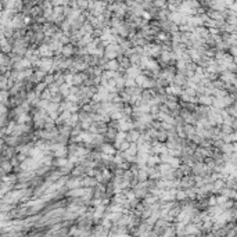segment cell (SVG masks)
<instances>
[{"mask_svg":"<svg viewBox=\"0 0 237 237\" xmlns=\"http://www.w3.org/2000/svg\"><path fill=\"white\" fill-rule=\"evenodd\" d=\"M140 74H143L141 72V68L139 65H132L129 67V68L125 71V78H132V79H136Z\"/></svg>","mask_w":237,"mask_h":237,"instance_id":"1","label":"cell"},{"mask_svg":"<svg viewBox=\"0 0 237 237\" xmlns=\"http://www.w3.org/2000/svg\"><path fill=\"white\" fill-rule=\"evenodd\" d=\"M100 151H101L103 154H107V155H111V157H115L118 154V150L115 148V146H112V144H108V143H104L100 147Z\"/></svg>","mask_w":237,"mask_h":237,"instance_id":"2","label":"cell"},{"mask_svg":"<svg viewBox=\"0 0 237 237\" xmlns=\"http://www.w3.org/2000/svg\"><path fill=\"white\" fill-rule=\"evenodd\" d=\"M197 97H198V104L204 105V107H212L213 100H215L213 96H207V94H201V96H197Z\"/></svg>","mask_w":237,"mask_h":237,"instance_id":"3","label":"cell"},{"mask_svg":"<svg viewBox=\"0 0 237 237\" xmlns=\"http://www.w3.org/2000/svg\"><path fill=\"white\" fill-rule=\"evenodd\" d=\"M187 81H189V79H187V76L186 75H183V74H179V72H177L176 75H175V79H173V85H177V86H186L187 85Z\"/></svg>","mask_w":237,"mask_h":237,"instance_id":"4","label":"cell"},{"mask_svg":"<svg viewBox=\"0 0 237 237\" xmlns=\"http://www.w3.org/2000/svg\"><path fill=\"white\" fill-rule=\"evenodd\" d=\"M97 184H99V182H97L96 177L86 176V175L83 176V187H89V189H93V187H96Z\"/></svg>","mask_w":237,"mask_h":237,"instance_id":"5","label":"cell"},{"mask_svg":"<svg viewBox=\"0 0 237 237\" xmlns=\"http://www.w3.org/2000/svg\"><path fill=\"white\" fill-rule=\"evenodd\" d=\"M76 53V50H75V47H74V45H67V46H64L63 47V51H61V54H63V57L64 58H71V56L72 54H75Z\"/></svg>","mask_w":237,"mask_h":237,"instance_id":"6","label":"cell"},{"mask_svg":"<svg viewBox=\"0 0 237 237\" xmlns=\"http://www.w3.org/2000/svg\"><path fill=\"white\" fill-rule=\"evenodd\" d=\"M140 136H141V133L139 132L137 129H133V130H130V132H128V139H126V140L129 141V143H137Z\"/></svg>","mask_w":237,"mask_h":237,"instance_id":"7","label":"cell"},{"mask_svg":"<svg viewBox=\"0 0 237 237\" xmlns=\"http://www.w3.org/2000/svg\"><path fill=\"white\" fill-rule=\"evenodd\" d=\"M183 129H184V133H186V136H187V139H191L194 135H197V130H195V126H193V125H190V123H184V126H183Z\"/></svg>","mask_w":237,"mask_h":237,"instance_id":"8","label":"cell"},{"mask_svg":"<svg viewBox=\"0 0 237 237\" xmlns=\"http://www.w3.org/2000/svg\"><path fill=\"white\" fill-rule=\"evenodd\" d=\"M103 69L104 71H118L119 69V63H118V60H111L105 64V67Z\"/></svg>","mask_w":237,"mask_h":237,"instance_id":"9","label":"cell"},{"mask_svg":"<svg viewBox=\"0 0 237 237\" xmlns=\"http://www.w3.org/2000/svg\"><path fill=\"white\" fill-rule=\"evenodd\" d=\"M159 164H162V162H161V157L157 155V154L150 155V158H148V161H147V166H158Z\"/></svg>","mask_w":237,"mask_h":237,"instance_id":"10","label":"cell"},{"mask_svg":"<svg viewBox=\"0 0 237 237\" xmlns=\"http://www.w3.org/2000/svg\"><path fill=\"white\" fill-rule=\"evenodd\" d=\"M86 191H87L86 187H81V189H74V190H71L68 194L72 195V197H83V195L86 194Z\"/></svg>","mask_w":237,"mask_h":237,"instance_id":"11","label":"cell"},{"mask_svg":"<svg viewBox=\"0 0 237 237\" xmlns=\"http://www.w3.org/2000/svg\"><path fill=\"white\" fill-rule=\"evenodd\" d=\"M136 177L139 179V182H147V180L150 179L148 172H147V168H146V169H139V173L136 175Z\"/></svg>","mask_w":237,"mask_h":237,"instance_id":"12","label":"cell"},{"mask_svg":"<svg viewBox=\"0 0 237 237\" xmlns=\"http://www.w3.org/2000/svg\"><path fill=\"white\" fill-rule=\"evenodd\" d=\"M71 87L72 86H69L68 83H64V85H61V86H60V93L63 94L64 99H67V97L71 94Z\"/></svg>","mask_w":237,"mask_h":237,"instance_id":"13","label":"cell"},{"mask_svg":"<svg viewBox=\"0 0 237 237\" xmlns=\"http://www.w3.org/2000/svg\"><path fill=\"white\" fill-rule=\"evenodd\" d=\"M69 164V159L68 158H57V159H54V164H53V166H58V168H64V166H67Z\"/></svg>","mask_w":237,"mask_h":237,"instance_id":"14","label":"cell"},{"mask_svg":"<svg viewBox=\"0 0 237 237\" xmlns=\"http://www.w3.org/2000/svg\"><path fill=\"white\" fill-rule=\"evenodd\" d=\"M158 171L161 172L162 176H164V175H166V173H169V172L173 171V168H172L169 164H159V165H158Z\"/></svg>","mask_w":237,"mask_h":237,"instance_id":"15","label":"cell"},{"mask_svg":"<svg viewBox=\"0 0 237 237\" xmlns=\"http://www.w3.org/2000/svg\"><path fill=\"white\" fill-rule=\"evenodd\" d=\"M158 42H161V43H166V42H169V39H171V36L168 35L166 32H164V31H161V32L157 35V38H155Z\"/></svg>","mask_w":237,"mask_h":237,"instance_id":"16","label":"cell"},{"mask_svg":"<svg viewBox=\"0 0 237 237\" xmlns=\"http://www.w3.org/2000/svg\"><path fill=\"white\" fill-rule=\"evenodd\" d=\"M11 169H13V165H11V162H10V159H4L3 166H2V173L6 175V172H11Z\"/></svg>","mask_w":237,"mask_h":237,"instance_id":"17","label":"cell"},{"mask_svg":"<svg viewBox=\"0 0 237 237\" xmlns=\"http://www.w3.org/2000/svg\"><path fill=\"white\" fill-rule=\"evenodd\" d=\"M223 187H225V182H223L222 179H218L215 183H213V190H212V191H221V193H222Z\"/></svg>","mask_w":237,"mask_h":237,"instance_id":"18","label":"cell"},{"mask_svg":"<svg viewBox=\"0 0 237 237\" xmlns=\"http://www.w3.org/2000/svg\"><path fill=\"white\" fill-rule=\"evenodd\" d=\"M58 110H60V104H57V103H50L47 107V114H51V112H58Z\"/></svg>","mask_w":237,"mask_h":237,"instance_id":"19","label":"cell"},{"mask_svg":"<svg viewBox=\"0 0 237 237\" xmlns=\"http://www.w3.org/2000/svg\"><path fill=\"white\" fill-rule=\"evenodd\" d=\"M47 85H46L45 83V82H40V83H38V85H36V87H35V92H36V93H38V94H39V96H40V94H42L43 93V92H45V90L46 89H47Z\"/></svg>","mask_w":237,"mask_h":237,"instance_id":"20","label":"cell"},{"mask_svg":"<svg viewBox=\"0 0 237 237\" xmlns=\"http://www.w3.org/2000/svg\"><path fill=\"white\" fill-rule=\"evenodd\" d=\"M147 79H148V78H147L146 75H144V74H140V75H139L137 78L135 79V81H136V83H137V86H139V87H141V86L144 85V82L147 81Z\"/></svg>","mask_w":237,"mask_h":237,"instance_id":"21","label":"cell"},{"mask_svg":"<svg viewBox=\"0 0 237 237\" xmlns=\"http://www.w3.org/2000/svg\"><path fill=\"white\" fill-rule=\"evenodd\" d=\"M47 89L50 90V93L53 94V96H56V94H58V93H60V86H58L57 83H53V85H50V86H49Z\"/></svg>","mask_w":237,"mask_h":237,"instance_id":"22","label":"cell"},{"mask_svg":"<svg viewBox=\"0 0 237 237\" xmlns=\"http://www.w3.org/2000/svg\"><path fill=\"white\" fill-rule=\"evenodd\" d=\"M221 151H222V154H233V144L225 143V146L221 148Z\"/></svg>","mask_w":237,"mask_h":237,"instance_id":"23","label":"cell"},{"mask_svg":"<svg viewBox=\"0 0 237 237\" xmlns=\"http://www.w3.org/2000/svg\"><path fill=\"white\" fill-rule=\"evenodd\" d=\"M49 104H50V101H47V100H42V99H40L36 107H38V110H47Z\"/></svg>","mask_w":237,"mask_h":237,"instance_id":"24","label":"cell"},{"mask_svg":"<svg viewBox=\"0 0 237 237\" xmlns=\"http://www.w3.org/2000/svg\"><path fill=\"white\" fill-rule=\"evenodd\" d=\"M45 83L47 85V86H50V85L56 83V78H54V74H47L45 78Z\"/></svg>","mask_w":237,"mask_h":237,"instance_id":"25","label":"cell"},{"mask_svg":"<svg viewBox=\"0 0 237 237\" xmlns=\"http://www.w3.org/2000/svg\"><path fill=\"white\" fill-rule=\"evenodd\" d=\"M129 147H130V143L126 140V141H123V143L119 144V148H118V151H121V153H126V151L129 150Z\"/></svg>","mask_w":237,"mask_h":237,"instance_id":"26","label":"cell"},{"mask_svg":"<svg viewBox=\"0 0 237 237\" xmlns=\"http://www.w3.org/2000/svg\"><path fill=\"white\" fill-rule=\"evenodd\" d=\"M51 97H53V94L50 93V90H49V89H46L45 92L40 94V99H42V100H47V101H51Z\"/></svg>","mask_w":237,"mask_h":237,"instance_id":"27","label":"cell"},{"mask_svg":"<svg viewBox=\"0 0 237 237\" xmlns=\"http://www.w3.org/2000/svg\"><path fill=\"white\" fill-rule=\"evenodd\" d=\"M9 96L11 97L10 92H7V90H2V104H4V105L7 104V100H9Z\"/></svg>","mask_w":237,"mask_h":237,"instance_id":"28","label":"cell"},{"mask_svg":"<svg viewBox=\"0 0 237 237\" xmlns=\"http://www.w3.org/2000/svg\"><path fill=\"white\" fill-rule=\"evenodd\" d=\"M186 197H187L186 190H177V193H176V200L182 201V200H184Z\"/></svg>","mask_w":237,"mask_h":237,"instance_id":"29","label":"cell"},{"mask_svg":"<svg viewBox=\"0 0 237 237\" xmlns=\"http://www.w3.org/2000/svg\"><path fill=\"white\" fill-rule=\"evenodd\" d=\"M125 85H126V87H136V86H137L136 81H135V79H132V78H126Z\"/></svg>","mask_w":237,"mask_h":237,"instance_id":"30","label":"cell"},{"mask_svg":"<svg viewBox=\"0 0 237 237\" xmlns=\"http://www.w3.org/2000/svg\"><path fill=\"white\" fill-rule=\"evenodd\" d=\"M28 157L29 155H27V154H22V153H20V154H17V155H15V158L18 159V161H20V164H22V162H25L28 159Z\"/></svg>","mask_w":237,"mask_h":237,"instance_id":"31","label":"cell"},{"mask_svg":"<svg viewBox=\"0 0 237 237\" xmlns=\"http://www.w3.org/2000/svg\"><path fill=\"white\" fill-rule=\"evenodd\" d=\"M161 162L162 164H168L169 162V159H171V155H169V153H164V154H161Z\"/></svg>","mask_w":237,"mask_h":237,"instance_id":"32","label":"cell"},{"mask_svg":"<svg viewBox=\"0 0 237 237\" xmlns=\"http://www.w3.org/2000/svg\"><path fill=\"white\" fill-rule=\"evenodd\" d=\"M184 93L189 94L190 97H197V92H195L194 89H191V87H186V89H184Z\"/></svg>","mask_w":237,"mask_h":237,"instance_id":"33","label":"cell"},{"mask_svg":"<svg viewBox=\"0 0 237 237\" xmlns=\"http://www.w3.org/2000/svg\"><path fill=\"white\" fill-rule=\"evenodd\" d=\"M32 22V17H24V25H29Z\"/></svg>","mask_w":237,"mask_h":237,"instance_id":"34","label":"cell"},{"mask_svg":"<svg viewBox=\"0 0 237 237\" xmlns=\"http://www.w3.org/2000/svg\"><path fill=\"white\" fill-rule=\"evenodd\" d=\"M151 17H153V15H151L148 11H144V14H143V20H150Z\"/></svg>","mask_w":237,"mask_h":237,"instance_id":"35","label":"cell"},{"mask_svg":"<svg viewBox=\"0 0 237 237\" xmlns=\"http://www.w3.org/2000/svg\"><path fill=\"white\" fill-rule=\"evenodd\" d=\"M230 53L233 54V57H234V58L237 57V46H236V47H230Z\"/></svg>","mask_w":237,"mask_h":237,"instance_id":"36","label":"cell"},{"mask_svg":"<svg viewBox=\"0 0 237 237\" xmlns=\"http://www.w3.org/2000/svg\"><path fill=\"white\" fill-rule=\"evenodd\" d=\"M0 112H2V115H6L7 114V107L4 104H2V111H0Z\"/></svg>","mask_w":237,"mask_h":237,"instance_id":"37","label":"cell"},{"mask_svg":"<svg viewBox=\"0 0 237 237\" xmlns=\"http://www.w3.org/2000/svg\"><path fill=\"white\" fill-rule=\"evenodd\" d=\"M208 202H210V204H212V205H215L216 204V198L215 197H211L210 200H208Z\"/></svg>","mask_w":237,"mask_h":237,"instance_id":"38","label":"cell"},{"mask_svg":"<svg viewBox=\"0 0 237 237\" xmlns=\"http://www.w3.org/2000/svg\"><path fill=\"white\" fill-rule=\"evenodd\" d=\"M236 197H237V195H236Z\"/></svg>","mask_w":237,"mask_h":237,"instance_id":"39","label":"cell"}]
</instances>
